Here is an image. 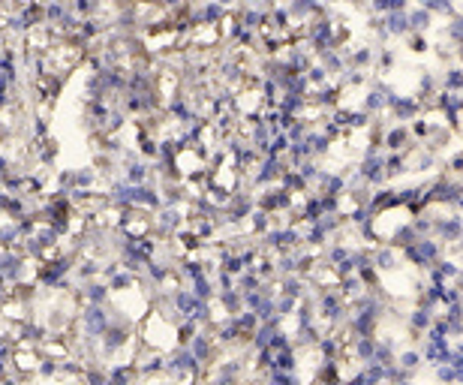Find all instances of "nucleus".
I'll return each instance as SVG.
<instances>
[{
    "mask_svg": "<svg viewBox=\"0 0 463 385\" xmlns=\"http://www.w3.org/2000/svg\"><path fill=\"white\" fill-rule=\"evenodd\" d=\"M400 256H403V262H409V265L424 268L427 271V268L442 256V241L436 238V235H418L412 244L400 247Z\"/></svg>",
    "mask_w": 463,
    "mask_h": 385,
    "instance_id": "obj_1",
    "label": "nucleus"
},
{
    "mask_svg": "<svg viewBox=\"0 0 463 385\" xmlns=\"http://www.w3.org/2000/svg\"><path fill=\"white\" fill-rule=\"evenodd\" d=\"M361 175L364 184L370 187H382L388 178H385V154L379 151L376 145H367L364 147V160L358 163V169H355Z\"/></svg>",
    "mask_w": 463,
    "mask_h": 385,
    "instance_id": "obj_2",
    "label": "nucleus"
},
{
    "mask_svg": "<svg viewBox=\"0 0 463 385\" xmlns=\"http://www.w3.org/2000/svg\"><path fill=\"white\" fill-rule=\"evenodd\" d=\"M388 112H391V118L397 124H409V121H415L421 112H424V105L418 103V96H400L391 87L388 91Z\"/></svg>",
    "mask_w": 463,
    "mask_h": 385,
    "instance_id": "obj_3",
    "label": "nucleus"
},
{
    "mask_svg": "<svg viewBox=\"0 0 463 385\" xmlns=\"http://www.w3.org/2000/svg\"><path fill=\"white\" fill-rule=\"evenodd\" d=\"M433 235H436L440 241L460 244V241H463V217H460V214L433 217Z\"/></svg>",
    "mask_w": 463,
    "mask_h": 385,
    "instance_id": "obj_4",
    "label": "nucleus"
},
{
    "mask_svg": "<svg viewBox=\"0 0 463 385\" xmlns=\"http://www.w3.org/2000/svg\"><path fill=\"white\" fill-rule=\"evenodd\" d=\"M319 313L322 319H328L331 325L334 322H343V316H346V298L340 292H322L319 295Z\"/></svg>",
    "mask_w": 463,
    "mask_h": 385,
    "instance_id": "obj_5",
    "label": "nucleus"
},
{
    "mask_svg": "<svg viewBox=\"0 0 463 385\" xmlns=\"http://www.w3.org/2000/svg\"><path fill=\"white\" fill-rule=\"evenodd\" d=\"M382 147L385 151H409L412 147L409 124H388L385 136H382Z\"/></svg>",
    "mask_w": 463,
    "mask_h": 385,
    "instance_id": "obj_6",
    "label": "nucleus"
},
{
    "mask_svg": "<svg viewBox=\"0 0 463 385\" xmlns=\"http://www.w3.org/2000/svg\"><path fill=\"white\" fill-rule=\"evenodd\" d=\"M388 91H391L388 85H382V81H373V87H370V91L364 94L361 109H367L370 114H382V112H388Z\"/></svg>",
    "mask_w": 463,
    "mask_h": 385,
    "instance_id": "obj_7",
    "label": "nucleus"
},
{
    "mask_svg": "<svg viewBox=\"0 0 463 385\" xmlns=\"http://www.w3.org/2000/svg\"><path fill=\"white\" fill-rule=\"evenodd\" d=\"M373 265L379 268V274H391L400 265V250L391 247V244H382V247H373Z\"/></svg>",
    "mask_w": 463,
    "mask_h": 385,
    "instance_id": "obj_8",
    "label": "nucleus"
},
{
    "mask_svg": "<svg viewBox=\"0 0 463 385\" xmlns=\"http://www.w3.org/2000/svg\"><path fill=\"white\" fill-rule=\"evenodd\" d=\"M319 187H322V193H328V196H346L349 193V178H343V175H337V171H328V169H319Z\"/></svg>",
    "mask_w": 463,
    "mask_h": 385,
    "instance_id": "obj_9",
    "label": "nucleus"
},
{
    "mask_svg": "<svg viewBox=\"0 0 463 385\" xmlns=\"http://www.w3.org/2000/svg\"><path fill=\"white\" fill-rule=\"evenodd\" d=\"M349 355H352L358 364L373 362V355H376V337H373V334H364V337H352Z\"/></svg>",
    "mask_w": 463,
    "mask_h": 385,
    "instance_id": "obj_10",
    "label": "nucleus"
},
{
    "mask_svg": "<svg viewBox=\"0 0 463 385\" xmlns=\"http://www.w3.org/2000/svg\"><path fill=\"white\" fill-rule=\"evenodd\" d=\"M385 30H388V37H394V39H407L412 34L409 30V12L407 10L385 12Z\"/></svg>",
    "mask_w": 463,
    "mask_h": 385,
    "instance_id": "obj_11",
    "label": "nucleus"
},
{
    "mask_svg": "<svg viewBox=\"0 0 463 385\" xmlns=\"http://www.w3.org/2000/svg\"><path fill=\"white\" fill-rule=\"evenodd\" d=\"M436 307H427V304H415V310L409 313V331L412 334H424L430 325H433V319H436V313H433Z\"/></svg>",
    "mask_w": 463,
    "mask_h": 385,
    "instance_id": "obj_12",
    "label": "nucleus"
},
{
    "mask_svg": "<svg viewBox=\"0 0 463 385\" xmlns=\"http://www.w3.org/2000/svg\"><path fill=\"white\" fill-rule=\"evenodd\" d=\"M407 12H409V30H412V34H427V30L433 28L436 15L430 10H424V6H409Z\"/></svg>",
    "mask_w": 463,
    "mask_h": 385,
    "instance_id": "obj_13",
    "label": "nucleus"
},
{
    "mask_svg": "<svg viewBox=\"0 0 463 385\" xmlns=\"http://www.w3.org/2000/svg\"><path fill=\"white\" fill-rule=\"evenodd\" d=\"M337 286H340V289H343L340 295H343L346 301H349V298L355 301V298H358V295H364V292L370 289V286H367V283H364L361 277H358V271H355V274H343V277H340V283H337Z\"/></svg>",
    "mask_w": 463,
    "mask_h": 385,
    "instance_id": "obj_14",
    "label": "nucleus"
},
{
    "mask_svg": "<svg viewBox=\"0 0 463 385\" xmlns=\"http://www.w3.org/2000/svg\"><path fill=\"white\" fill-rule=\"evenodd\" d=\"M319 63L328 70V76L346 70V57H343V52H337V48H319Z\"/></svg>",
    "mask_w": 463,
    "mask_h": 385,
    "instance_id": "obj_15",
    "label": "nucleus"
},
{
    "mask_svg": "<svg viewBox=\"0 0 463 385\" xmlns=\"http://www.w3.org/2000/svg\"><path fill=\"white\" fill-rule=\"evenodd\" d=\"M440 94V79L433 76V72H424V76L418 79V103L421 105H427V103H433V96Z\"/></svg>",
    "mask_w": 463,
    "mask_h": 385,
    "instance_id": "obj_16",
    "label": "nucleus"
},
{
    "mask_svg": "<svg viewBox=\"0 0 463 385\" xmlns=\"http://www.w3.org/2000/svg\"><path fill=\"white\" fill-rule=\"evenodd\" d=\"M346 67H355V70H370L376 61V52L373 48H355V52H346Z\"/></svg>",
    "mask_w": 463,
    "mask_h": 385,
    "instance_id": "obj_17",
    "label": "nucleus"
},
{
    "mask_svg": "<svg viewBox=\"0 0 463 385\" xmlns=\"http://www.w3.org/2000/svg\"><path fill=\"white\" fill-rule=\"evenodd\" d=\"M373 362H379V364L397 362V343H394L391 337H385V340L376 337V355H373Z\"/></svg>",
    "mask_w": 463,
    "mask_h": 385,
    "instance_id": "obj_18",
    "label": "nucleus"
},
{
    "mask_svg": "<svg viewBox=\"0 0 463 385\" xmlns=\"http://www.w3.org/2000/svg\"><path fill=\"white\" fill-rule=\"evenodd\" d=\"M442 91H463V67H449L440 76Z\"/></svg>",
    "mask_w": 463,
    "mask_h": 385,
    "instance_id": "obj_19",
    "label": "nucleus"
},
{
    "mask_svg": "<svg viewBox=\"0 0 463 385\" xmlns=\"http://www.w3.org/2000/svg\"><path fill=\"white\" fill-rule=\"evenodd\" d=\"M367 6L373 15H385V12H397V10H409V0H370Z\"/></svg>",
    "mask_w": 463,
    "mask_h": 385,
    "instance_id": "obj_20",
    "label": "nucleus"
},
{
    "mask_svg": "<svg viewBox=\"0 0 463 385\" xmlns=\"http://www.w3.org/2000/svg\"><path fill=\"white\" fill-rule=\"evenodd\" d=\"M418 6H424V10H430L433 15H445V19H451L454 12V0H418Z\"/></svg>",
    "mask_w": 463,
    "mask_h": 385,
    "instance_id": "obj_21",
    "label": "nucleus"
},
{
    "mask_svg": "<svg viewBox=\"0 0 463 385\" xmlns=\"http://www.w3.org/2000/svg\"><path fill=\"white\" fill-rule=\"evenodd\" d=\"M397 364L415 373L418 367L424 364V358H421V349H403V352H397Z\"/></svg>",
    "mask_w": 463,
    "mask_h": 385,
    "instance_id": "obj_22",
    "label": "nucleus"
},
{
    "mask_svg": "<svg viewBox=\"0 0 463 385\" xmlns=\"http://www.w3.org/2000/svg\"><path fill=\"white\" fill-rule=\"evenodd\" d=\"M307 142L313 147V157H322V154L331 151V136L325 129H319V133H307Z\"/></svg>",
    "mask_w": 463,
    "mask_h": 385,
    "instance_id": "obj_23",
    "label": "nucleus"
},
{
    "mask_svg": "<svg viewBox=\"0 0 463 385\" xmlns=\"http://www.w3.org/2000/svg\"><path fill=\"white\" fill-rule=\"evenodd\" d=\"M445 39H449L451 45H460L463 48V15H457V12L451 15L449 28H445Z\"/></svg>",
    "mask_w": 463,
    "mask_h": 385,
    "instance_id": "obj_24",
    "label": "nucleus"
},
{
    "mask_svg": "<svg viewBox=\"0 0 463 385\" xmlns=\"http://www.w3.org/2000/svg\"><path fill=\"white\" fill-rule=\"evenodd\" d=\"M322 214H325V208H322V196H310V199L304 202V220H307V223H316Z\"/></svg>",
    "mask_w": 463,
    "mask_h": 385,
    "instance_id": "obj_25",
    "label": "nucleus"
},
{
    "mask_svg": "<svg viewBox=\"0 0 463 385\" xmlns=\"http://www.w3.org/2000/svg\"><path fill=\"white\" fill-rule=\"evenodd\" d=\"M433 371H436V379H440V382H460V371H457V367H454L451 362L436 364Z\"/></svg>",
    "mask_w": 463,
    "mask_h": 385,
    "instance_id": "obj_26",
    "label": "nucleus"
},
{
    "mask_svg": "<svg viewBox=\"0 0 463 385\" xmlns=\"http://www.w3.org/2000/svg\"><path fill=\"white\" fill-rule=\"evenodd\" d=\"M376 70H382V72H388V70H391L394 67V52H391V48H385V45H379L376 48Z\"/></svg>",
    "mask_w": 463,
    "mask_h": 385,
    "instance_id": "obj_27",
    "label": "nucleus"
},
{
    "mask_svg": "<svg viewBox=\"0 0 463 385\" xmlns=\"http://www.w3.org/2000/svg\"><path fill=\"white\" fill-rule=\"evenodd\" d=\"M349 250H352V247H346V244H334V247H331V250L325 253L328 265H331V268H337V265H340V262H343L346 256H349Z\"/></svg>",
    "mask_w": 463,
    "mask_h": 385,
    "instance_id": "obj_28",
    "label": "nucleus"
},
{
    "mask_svg": "<svg viewBox=\"0 0 463 385\" xmlns=\"http://www.w3.org/2000/svg\"><path fill=\"white\" fill-rule=\"evenodd\" d=\"M319 349H322V355H325V358H337V355H340V340H337V337H322Z\"/></svg>",
    "mask_w": 463,
    "mask_h": 385,
    "instance_id": "obj_29",
    "label": "nucleus"
},
{
    "mask_svg": "<svg viewBox=\"0 0 463 385\" xmlns=\"http://www.w3.org/2000/svg\"><path fill=\"white\" fill-rule=\"evenodd\" d=\"M328 235H331V232L316 220V223H310V232H307V238H304V241H307V244H322V241L328 238Z\"/></svg>",
    "mask_w": 463,
    "mask_h": 385,
    "instance_id": "obj_30",
    "label": "nucleus"
},
{
    "mask_svg": "<svg viewBox=\"0 0 463 385\" xmlns=\"http://www.w3.org/2000/svg\"><path fill=\"white\" fill-rule=\"evenodd\" d=\"M271 238H274L277 247H292V244L298 241V232L295 229H283V232H274Z\"/></svg>",
    "mask_w": 463,
    "mask_h": 385,
    "instance_id": "obj_31",
    "label": "nucleus"
},
{
    "mask_svg": "<svg viewBox=\"0 0 463 385\" xmlns=\"http://www.w3.org/2000/svg\"><path fill=\"white\" fill-rule=\"evenodd\" d=\"M307 81H310V85H325V81H328V70L322 67V63L310 67V70H307Z\"/></svg>",
    "mask_w": 463,
    "mask_h": 385,
    "instance_id": "obj_32",
    "label": "nucleus"
},
{
    "mask_svg": "<svg viewBox=\"0 0 463 385\" xmlns=\"http://www.w3.org/2000/svg\"><path fill=\"white\" fill-rule=\"evenodd\" d=\"M407 39H409V48H412V52H415V54H424V52H430V43L424 39V34H409Z\"/></svg>",
    "mask_w": 463,
    "mask_h": 385,
    "instance_id": "obj_33",
    "label": "nucleus"
},
{
    "mask_svg": "<svg viewBox=\"0 0 463 385\" xmlns=\"http://www.w3.org/2000/svg\"><path fill=\"white\" fill-rule=\"evenodd\" d=\"M307 124H304V121H298V124H292V129H289V138H292V142H301V138H307Z\"/></svg>",
    "mask_w": 463,
    "mask_h": 385,
    "instance_id": "obj_34",
    "label": "nucleus"
},
{
    "mask_svg": "<svg viewBox=\"0 0 463 385\" xmlns=\"http://www.w3.org/2000/svg\"><path fill=\"white\" fill-rule=\"evenodd\" d=\"M313 319H316V316H313V307H310V304H304L301 310H298V325H301V329L313 325Z\"/></svg>",
    "mask_w": 463,
    "mask_h": 385,
    "instance_id": "obj_35",
    "label": "nucleus"
},
{
    "mask_svg": "<svg viewBox=\"0 0 463 385\" xmlns=\"http://www.w3.org/2000/svg\"><path fill=\"white\" fill-rule=\"evenodd\" d=\"M449 175H463V151L449 157Z\"/></svg>",
    "mask_w": 463,
    "mask_h": 385,
    "instance_id": "obj_36",
    "label": "nucleus"
},
{
    "mask_svg": "<svg viewBox=\"0 0 463 385\" xmlns=\"http://www.w3.org/2000/svg\"><path fill=\"white\" fill-rule=\"evenodd\" d=\"M451 301H460V289H457V286H445V289H442V307L451 304Z\"/></svg>",
    "mask_w": 463,
    "mask_h": 385,
    "instance_id": "obj_37",
    "label": "nucleus"
},
{
    "mask_svg": "<svg viewBox=\"0 0 463 385\" xmlns=\"http://www.w3.org/2000/svg\"><path fill=\"white\" fill-rule=\"evenodd\" d=\"M292 307H295L292 298H280V301H277V313H289Z\"/></svg>",
    "mask_w": 463,
    "mask_h": 385,
    "instance_id": "obj_38",
    "label": "nucleus"
},
{
    "mask_svg": "<svg viewBox=\"0 0 463 385\" xmlns=\"http://www.w3.org/2000/svg\"><path fill=\"white\" fill-rule=\"evenodd\" d=\"M286 295H301V283H298V280H289V283H286Z\"/></svg>",
    "mask_w": 463,
    "mask_h": 385,
    "instance_id": "obj_39",
    "label": "nucleus"
},
{
    "mask_svg": "<svg viewBox=\"0 0 463 385\" xmlns=\"http://www.w3.org/2000/svg\"><path fill=\"white\" fill-rule=\"evenodd\" d=\"M346 3H352V6H364V3H370V0H346Z\"/></svg>",
    "mask_w": 463,
    "mask_h": 385,
    "instance_id": "obj_40",
    "label": "nucleus"
},
{
    "mask_svg": "<svg viewBox=\"0 0 463 385\" xmlns=\"http://www.w3.org/2000/svg\"><path fill=\"white\" fill-rule=\"evenodd\" d=\"M457 349H460V352H463V340H460V343H457Z\"/></svg>",
    "mask_w": 463,
    "mask_h": 385,
    "instance_id": "obj_41",
    "label": "nucleus"
}]
</instances>
